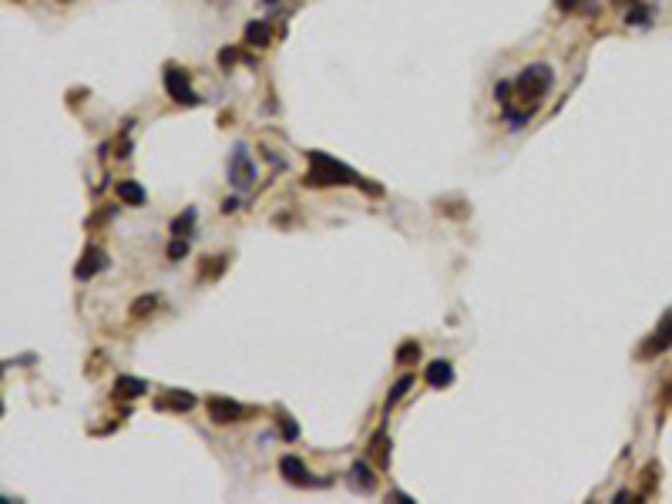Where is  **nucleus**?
<instances>
[{"instance_id": "26", "label": "nucleus", "mask_w": 672, "mask_h": 504, "mask_svg": "<svg viewBox=\"0 0 672 504\" xmlns=\"http://www.w3.org/2000/svg\"><path fill=\"white\" fill-rule=\"evenodd\" d=\"M266 3H276V0H266Z\"/></svg>"}, {"instance_id": "4", "label": "nucleus", "mask_w": 672, "mask_h": 504, "mask_svg": "<svg viewBox=\"0 0 672 504\" xmlns=\"http://www.w3.org/2000/svg\"><path fill=\"white\" fill-rule=\"evenodd\" d=\"M165 91L179 104H199V95L192 88V77L185 68H165Z\"/></svg>"}, {"instance_id": "1", "label": "nucleus", "mask_w": 672, "mask_h": 504, "mask_svg": "<svg viewBox=\"0 0 672 504\" xmlns=\"http://www.w3.org/2000/svg\"><path fill=\"white\" fill-rule=\"evenodd\" d=\"M310 155V175L306 182L313 185H350V182H357V172L353 168H346L343 162H336L330 155H323V151H306Z\"/></svg>"}, {"instance_id": "24", "label": "nucleus", "mask_w": 672, "mask_h": 504, "mask_svg": "<svg viewBox=\"0 0 672 504\" xmlns=\"http://www.w3.org/2000/svg\"><path fill=\"white\" fill-rule=\"evenodd\" d=\"M578 7V0H558V10H575Z\"/></svg>"}, {"instance_id": "13", "label": "nucleus", "mask_w": 672, "mask_h": 504, "mask_svg": "<svg viewBox=\"0 0 672 504\" xmlns=\"http://www.w3.org/2000/svg\"><path fill=\"white\" fill-rule=\"evenodd\" d=\"M145 390H148L145 380H138V377H118V383H115V394H118V397H128V400L141 397Z\"/></svg>"}, {"instance_id": "12", "label": "nucleus", "mask_w": 672, "mask_h": 504, "mask_svg": "<svg viewBox=\"0 0 672 504\" xmlns=\"http://www.w3.org/2000/svg\"><path fill=\"white\" fill-rule=\"evenodd\" d=\"M118 199L125 202V205H135V209H138V205H145L148 195H145V188H141L138 182L125 178V182H118Z\"/></svg>"}, {"instance_id": "21", "label": "nucleus", "mask_w": 672, "mask_h": 504, "mask_svg": "<svg viewBox=\"0 0 672 504\" xmlns=\"http://www.w3.org/2000/svg\"><path fill=\"white\" fill-rule=\"evenodd\" d=\"M235 61H239V50H235V48H226V50H219V64H222V68H226V71H229V68H233Z\"/></svg>"}, {"instance_id": "18", "label": "nucleus", "mask_w": 672, "mask_h": 504, "mask_svg": "<svg viewBox=\"0 0 672 504\" xmlns=\"http://www.w3.org/2000/svg\"><path fill=\"white\" fill-rule=\"evenodd\" d=\"M185 255H188V235H175V239L168 242V259L179 262V259H185Z\"/></svg>"}, {"instance_id": "19", "label": "nucleus", "mask_w": 672, "mask_h": 504, "mask_svg": "<svg viewBox=\"0 0 672 504\" xmlns=\"http://www.w3.org/2000/svg\"><path fill=\"white\" fill-rule=\"evenodd\" d=\"M158 296H138V300L131 302V316H148L152 309H155Z\"/></svg>"}, {"instance_id": "10", "label": "nucleus", "mask_w": 672, "mask_h": 504, "mask_svg": "<svg viewBox=\"0 0 672 504\" xmlns=\"http://www.w3.org/2000/svg\"><path fill=\"white\" fill-rule=\"evenodd\" d=\"M350 484H353L357 491H373V487H377V474L370 471V464L357 461V464L350 467Z\"/></svg>"}, {"instance_id": "6", "label": "nucleus", "mask_w": 672, "mask_h": 504, "mask_svg": "<svg viewBox=\"0 0 672 504\" xmlns=\"http://www.w3.org/2000/svg\"><path fill=\"white\" fill-rule=\"evenodd\" d=\"M101 269H108V259H104V252L101 249H91L84 252V259L78 262V269H75V276L78 279H91V276H98Z\"/></svg>"}, {"instance_id": "8", "label": "nucleus", "mask_w": 672, "mask_h": 504, "mask_svg": "<svg viewBox=\"0 0 672 504\" xmlns=\"http://www.w3.org/2000/svg\"><path fill=\"white\" fill-rule=\"evenodd\" d=\"M424 380H427L431 387H447V383L454 380V367H451L447 360H434V363H427Z\"/></svg>"}, {"instance_id": "7", "label": "nucleus", "mask_w": 672, "mask_h": 504, "mask_svg": "<svg viewBox=\"0 0 672 504\" xmlns=\"http://www.w3.org/2000/svg\"><path fill=\"white\" fill-rule=\"evenodd\" d=\"M279 471H283V478L289 481V484H296V487L310 484V478H306V464H303L299 457H293V454H286L283 461H279Z\"/></svg>"}, {"instance_id": "20", "label": "nucleus", "mask_w": 672, "mask_h": 504, "mask_svg": "<svg viewBox=\"0 0 672 504\" xmlns=\"http://www.w3.org/2000/svg\"><path fill=\"white\" fill-rule=\"evenodd\" d=\"M168 403H172L175 410H192V407H195V403H199V400H195L192 394H185V390H172V397H168Z\"/></svg>"}, {"instance_id": "3", "label": "nucleus", "mask_w": 672, "mask_h": 504, "mask_svg": "<svg viewBox=\"0 0 672 504\" xmlns=\"http://www.w3.org/2000/svg\"><path fill=\"white\" fill-rule=\"evenodd\" d=\"M229 185L235 192H249L256 185V165L249 158V145L246 142H239L233 148V155H229Z\"/></svg>"}, {"instance_id": "5", "label": "nucleus", "mask_w": 672, "mask_h": 504, "mask_svg": "<svg viewBox=\"0 0 672 504\" xmlns=\"http://www.w3.org/2000/svg\"><path fill=\"white\" fill-rule=\"evenodd\" d=\"M242 417V407L233 400H226V397H212L208 400V420L212 424H235Z\"/></svg>"}, {"instance_id": "11", "label": "nucleus", "mask_w": 672, "mask_h": 504, "mask_svg": "<svg viewBox=\"0 0 672 504\" xmlns=\"http://www.w3.org/2000/svg\"><path fill=\"white\" fill-rule=\"evenodd\" d=\"M269 41H273V30H269L266 21L246 24V44H249V48H269Z\"/></svg>"}, {"instance_id": "16", "label": "nucleus", "mask_w": 672, "mask_h": 504, "mask_svg": "<svg viewBox=\"0 0 672 504\" xmlns=\"http://www.w3.org/2000/svg\"><path fill=\"white\" fill-rule=\"evenodd\" d=\"M417 360H420V347H417V340L404 343V347L397 350V363H400V367H407V363H417Z\"/></svg>"}, {"instance_id": "2", "label": "nucleus", "mask_w": 672, "mask_h": 504, "mask_svg": "<svg viewBox=\"0 0 672 504\" xmlns=\"http://www.w3.org/2000/svg\"><path fill=\"white\" fill-rule=\"evenodd\" d=\"M515 88H517V98L521 101L528 98L531 104H538V101L544 98V91L551 88V68H548V64H528V68L517 75Z\"/></svg>"}, {"instance_id": "15", "label": "nucleus", "mask_w": 672, "mask_h": 504, "mask_svg": "<svg viewBox=\"0 0 672 504\" xmlns=\"http://www.w3.org/2000/svg\"><path fill=\"white\" fill-rule=\"evenodd\" d=\"M411 383H414V377H411V374H404V377H400L397 383H393V387H390V394H387V410L400 403V397H404V394L411 390Z\"/></svg>"}, {"instance_id": "25", "label": "nucleus", "mask_w": 672, "mask_h": 504, "mask_svg": "<svg viewBox=\"0 0 672 504\" xmlns=\"http://www.w3.org/2000/svg\"><path fill=\"white\" fill-rule=\"evenodd\" d=\"M393 501H397V504H414L407 494H404V491H393Z\"/></svg>"}, {"instance_id": "23", "label": "nucleus", "mask_w": 672, "mask_h": 504, "mask_svg": "<svg viewBox=\"0 0 672 504\" xmlns=\"http://www.w3.org/2000/svg\"><path fill=\"white\" fill-rule=\"evenodd\" d=\"M235 209H239V202H235V199H226V202H222V212H226V215H229V212H235Z\"/></svg>"}, {"instance_id": "17", "label": "nucleus", "mask_w": 672, "mask_h": 504, "mask_svg": "<svg viewBox=\"0 0 672 504\" xmlns=\"http://www.w3.org/2000/svg\"><path fill=\"white\" fill-rule=\"evenodd\" d=\"M625 24L649 27V24H652V10H649V7H632V10L625 14Z\"/></svg>"}, {"instance_id": "9", "label": "nucleus", "mask_w": 672, "mask_h": 504, "mask_svg": "<svg viewBox=\"0 0 672 504\" xmlns=\"http://www.w3.org/2000/svg\"><path fill=\"white\" fill-rule=\"evenodd\" d=\"M669 347H672V313L666 316V320H662V327L655 329V336H652V340L646 343V350H642V353H646V356H652V353L669 350Z\"/></svg>"}, {"instance_id": "14", "label": "nucleus", "mask_w": 672, "mask_h": 504, "mask_svg": "<svg viewBox=\"0 0 672 504\" xmlns=\"http://www.w3.org/2000/svg\"><path fill=\"white\" fill-rule=\"evenodd\" d=\"M195 205H188L185 212H181L179 219H172V235H192V226H195Z\"/></svg>"}, {"instance_id": "22", "label": "nucleus", "mask_w": 672, "mask_h": 504, "mask_svg": "<svg viewBox=\"0 0 672 504\" xmlns=\"http://www.w3.org/2000/svg\"><path fill=\"white\" fill-rule=\"evenodd\" d=\"M279 427H283L286 440H296V437H299V427H296V420H293V417H283V424H279Z\"/></svg>"}]
</instances>
